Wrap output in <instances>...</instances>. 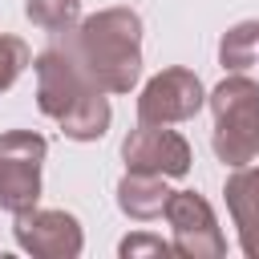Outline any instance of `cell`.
<instances>
[{
    "instance_id": "obj_7",
    "label": "cell",
    "mask_w": 259,
    "mask_h": 259,
    "mask_svg": "<svg viewBox=\"0 0 259 259\" xmlns=\"http://www.w3.org/2000/svg\"><path fill=\"white\" fill-rule=\"evenodd\" d=\"M121 158H125V170H150V174H162V178H186L190 174V142L170 130V125H150V121H138L125 142H121Z\"/></svg>"
},
{
    "instance_id": "obj_12",
    "label": "cell",
    "mask_w": 259,
    "mask_h": 259,
    "mask_svg": "<svg viewBox=\"0 0 259 259\" xmlns=\"http://www.w3.org/2000/svg\"><path fill=\"white\" fill-rule=\"evenodd\" d=\"M219 65H223V73L259 81V16L239 20L219 36Z\"/></svg>"
},
{
    "instance_id": "obj_8",
    "label": "cell",
    "mask_w": 259,
    "mask_h": 259,
    "mask_svg": "<svg viewBox=\"0 0 259 259\" xmlns=\"http://www.w3.org/2000/svg\"><path fill=\"white\" fill-rule=\"evenodd\" d=\"M32 73H36V109H40L45 117H53V121H61L65 109H69L85 89H93V85L81 77V69H77L57 45H49L45 53L32 57Z\"/></svg>"
},
{
    "instance_id": "obj_14",
    "label": "cell",
    "mask_w": 259,
    "mask_h": 259,
    "mask_svg": "<svg viewBox=\"0 0 259 259\" xmlns=\"http://www.w3.org/2000/svg\"><path fill=\"white\" fill-rule=\"evenodd\" d=\"M28 65H32V49H28V40L0 32V93H8V89L20 81V73H24Z\"/></svg>"
},
{
    "instance_id": "obj_11",
    "label": "cell",
    "mask_w": 259,
    "mask_h": 259,
    "mask_svg": "<svg viewBox=\"0 0 259 259\" xmlns=\"http://www.w3.org/2000/svg\"><path fill=\"white\" fill-rule=\"evenodd\" d=\"M109 121H113L109 93H101V89H85V93L65 109V117H61L57 125H61V134H65L69 142H97V138L109 134Z\"/></svg>"
},
{
    "instance_id": "obj_15",
    "label": "cell",
    "mask_w": 259,
    "mask_h": 259,
    "mask_svg": "<svg viewBox=\"0 0 259 259\" xmlns=\"http://www.w3.org/2000/svg\"><path fill=\"white\" fill-rule=\"evenodd\" d=\"M174 247L162 239V235H146V231H138V235H125L121 243H117V255L121 259H138V255H170Z\"/></svg>"
},
{
    "instance_id": "obj_10",
    "label": "cell",
    "mask_w": 259,
    "mask_h": 259,
    "mask_svg": "<svg viewBox=\"0 0 259 259\" xmlns=\"http://www.w3.org/2000/svg\"><path fill=\"white\" fill-rule=\"evenodd\" d=\"M170 202V186L162 174H150V170H125L117 178V210L134 223H154L162 219Z\"/></svg>"
},
{
    "instance_id": "obj_4",
    "label": "cell",
    "mask_w": 259,
    "mask_h": 259,
    "mask_svg": "<svg viewBox=\"0 0 259 259\" xmlns=\"http://www.w3.org/2000/svg\"><path fill=\"white\" fill-rule=\"evenodd\" d=\"M170 223V247L186 259H223L227 235L214 219V206L198 190H170V202L162 210Z\"/></svg>"
},
{
    "instance_id": "obj_2",
    "label": "cell",
    "mask_w": 259,
    "mask_h": 259,
    "mask_svg": "<svg viewBox=\"0 0 259 259\" xmlns=\"http://www.w3.org/2000/svg\"><path fill=\"white\" fill-rule=\"evenodd\" d=\"M206 105L214 113L210 150L223 166H247L259 158V81L227 73L210 93Z\"/></svg>"
},
{
    "instance_id": "obj_5",
    "label": "cell",
    "mask_w": 259,
    "mask_h": 259,
    "mask_svg": "<svg viewBox=\"0 0 259 259\" xmlns=\"http://www.w3.org/2000/svg\"><path fill=\"white\" fill-rule=\"evenodd\" d=\"M202 105H206V89H202L198 73L182 69V65H170V69L154 73L142 85V93H138V121L178 125V121L198 117Z\"/></svg>"
},
{
    "instance_id": "obj_6",
    "label": "cell",
    "mask_w": 259,
    "mask_h": 259,
    "mask_svg": "<svg viewBox=\"0 0 259 259\" xmlns=\"http://www.w3.org/2000/svg\"><path fill=\"white\" fill-rule=\"evenodd\" d=\"M12 239L32 259H77L85 251V231H81L77 214L57 210V206H32V210L16 214Z\"/></svg>"
},
{
    "instance_id": "obj_3",
    "label": "cell",
    "mask_w": 259,
    "mask_h": 259,
    "mask_svg": "<svg viewBox=\"0 0 259 259\" xmlns=\"http://www.w3.org/2000/svg\"><path fill=\"white\" fill-rule=\"evenodd\" d=\"M49 158V142L36 130H4L0 134V210L12 219L40 206V166Z\"/></svg>"
},
{
    "instance_id": "obj_9",
    "label": "cell",
    "mask_w": 259,
    "mask_h": 259,
    "mask_svg": "<svg viewBox=\"0 0 259 259\" xmlns=\"http://www.w3.org/2000/svg\"><path fill=\"white\" fill-rule=\"evenodd\" d=\"M223 202L239 227V247L247 259H259V166H231L223 182Z\"/></svg>"
},
{
    "instance_id": "obj_1",
    "label": "cell",
    "mask_w": 259,
    "mask_h": 259,
    "mask_svg": "<svg viewBox=\"0 0 259 259\" xmlns=\"http://www.w3.org/2000/svg\"><path fill=\"white\" fill-rule=\"evenodd\" d=\"M142 16L130 4L97 8L77 24L49 32L53 45L81 69V77L101 93H130L142 81Z\"/></svg>"
},
{
    "instance_id": "obj_13",
    "label": "cell",
    "mask_w": 259,
    "mask_h": 259,
    "mask_svg": "<svg viewBox=\"0 0 259 259\" xmlns=\"http://www.w3.org/2000/svg\"><path fill=\"white\" fill-rule=\"evenodd\" d=\"M24 16L45 32H61L81 20V0H28Z\"/></svg>"
}]
</instances>
